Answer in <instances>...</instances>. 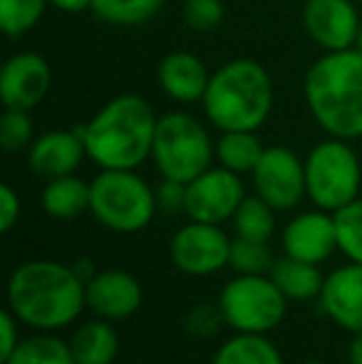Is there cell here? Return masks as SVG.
<instances>
[{"mask_svg":"<svg viewBox=\"0 0 362 364\" xmlns=\"http://www.w3.org/2000/svg\"><path fill=\"white\" fill-rule=\"evenodd\" d=\"M5 300L25 327L40 332L70 327L80 312L87 310L85 280L75 265L55 260H28L18 265L8 278Z\"/></svg>","mask_w":362,"mask_h":364,"instance_id":"cell-1","label":"cell"},{"mask_svg":"<svg viewBox=\"0 0 362 364\" xmlns=\"http://www.w3.org/2000/svg\"><path fill=\"white\" fill-rule=\"evenodd\" d=\"M156 122L159 117L144 97L119 95L80 124L78 132L87 159L100 168H139L151 159Z\"/></svg>","mask_w":362,"mask_h":364,"instance_id":"cell-2","label":"cell"},{"mask_svg":"<svg viewBox=\"0 0 362 364\" xmlns=\"http://www.w3.org/2000/svg\"><path fill=\"white\" fill-rule=\"evenodd\" d=\"M303 95L320 129L335 139L362 136V55L355 48L325 53L305 73Z\"/></svg>","mask_w":362,"mask_h":364,"instance_id":"cell-3","label":"cell"},{"mask_svg":"<svg viewBox=\"0 0 362 364\" xmlns=\"http://www.w3.org/2000/svg\"><path fill=\"white\" fill-rule=\"evenodd\" d=\"M268 70L251 58L223 63L211 75L203 95V114L221 132H258L273 109Z\"/></svg>","mask_w":362,"mask_h":364,"instance_id":"cell-4","label":"cell"},{"mask_svg":"<svg viewBox=\"0 0 362 364\" xmlns=\"http://www.w3.org/2000/svg\"><path fill=\"white\" fill-rule=\"evenodd\" d=\"M156 211V188L134 168H102L90 181V213L115 233H139Z\"/></svg>","mask_w":362,"mask_h":364,"instance_id":"cell-5","label":"cell"},{"mask_svg":"<svg viewBox=\"0 0 362 364\" xmlns=\"http://www.w3.org/2000/svg\"><path fill=\"white\" fill-rule=\"evenodd\" d=\"M216 159V144L206 127L186 112H166L156 122L151 161L161 178L188 183L201 176Z\"/></svg>","mask_w":362,"mask_h":364,"instance_id":"cell-6","label":"cell"},{"mask_svg":"<svg viewBox=\"0 0 362 364\" xmlns=\"http://www.w3.org/2000/svg\"><path fill=\"white\" fill-rule=\"evenodd\" d=\"M362 166L360 156L350 141L330 139L320 141L305 156V193L323 211H340L355 198H360Z\"/></svg>","mask_w":362,"mask_h":364,"instance_id":"cell-7","label":"cell"},{"mask_svg":"<svg viewBox=\"0 0 362 364\" xmlns=\"http://www.w3.org/2000/svg\"><path fill=\"white\" fill-rule=\"evenodd\" d=\"M288 297L278 290L271 275H236L218 295L221 320L233 332L268 335L283 322Z\"/></svg>","mask_w":362,"mask_h":364,"instance_id":"cell-8","label":"cell"},{"mask_svg":"<svg viewBox=\"0 0 362 364\" xmlns=\"http://www.w3.org/2000/svg\"><path fill=\"white\" fill-rule=\"evenodd\" d=\"M231 238L216 223L188 220L169 240V258L176 270L191 278H206L228 265Z\"/></svg>","mask_w":362,"mask_h":364,"instance_id":"cell-9","label":"cell"},{"mask_svg":"<svg viewBox=\"0 0 362 364\" xmlns=\"http://www.w3.org/2000/svg\"><path fill=\"white\" fill-rule=\"evenodd\" d=\"M246 198L241 173H233L223 166H211L186 183V208L188 220L201 223H226L233 218L238 206Z\"/></svg>","mask_w":362,"mask_h":364,"instance_id":"cell-10","label":"cell"},{"mask_svg":"<svg viewBox=\"0 0 362 364\" xmlns=\"http://www.w3.org/2000/svg\"><path fill=\"white\" fill-rule=\"evenodd\" d=\"M253 188L275 211L295 208L305 193V159L288 146H266L253 168Z\"/></svg>","mask_w":362,"mask_h":364,"instance_id":"cell-11","label":"cell"},{"mask_svg":"<svg viewBox=\"0 0 362 364\" xmlns=\"http://www.w3.org/2000/svg\"><path fill=\"white\" fill-rule=\"evenodd\" d=\"M360 23L355 0H305L303 5L305 33L325 53L355 48Z\"/></svg>","mask_w":362,"mask_h":364,"instance_id":"cell-12","label":"cell"},{"mask_svg":"<svg viewBox=\"0 0 362 364\" xmlns=\"http://www.w3.org/2000/svg\"><path fill=\"white\" fill-rule=\"evenodd\" d=\"M53 70L38 53H15L0 70V100L8 109H33L48 97Z\"/></svg>","mask_w":362,"mask_h":364,"instance_id":"cell-13","label":"cell"},{"mask_svg":"<svg viewBox=\"0 0 362 364\" xmlns=\"http://www.w3.org/2000/svg\"><path fill=\"white\" fill-rule=\"evenodd\" d=\"M283 255L305 260V263H325L338 248V228H335V213L330 211H305L298 213L285 223L280 233Z\"/></svg>","mask_w":362,"mask_h":364,"instance_id":"cell-14","label":"cell"},{"mask_svg":"<svg viewBox=\"0 0 362 364\" xmlns=\"http://www.w3.org/2000/svg\"><path fill=\"white\" fill-rule=\"evenodd\" d=\"M144 292L142 283L132 273L119 268L97 270L85 283V302L87 310L102 320H127L139 310Z\"/></svg>","mask_w":362,"mask_h":364,"instance_id":"cell-15","label":"cell"},{"mask_svg":"<svg viewBox=\"0 0 362 364\" xmlns=\"http://www.w3.org/2000/svg\"><path fill=\"white\" fill-rule=\"evenodd\" d=\"M320 310L350 335L362 332V265L350 260L330 275H325L323 292L318 297Z\"/></svg>","mask_w":362,"mask_h":364,"instance_id":"cell-16","label":"cell"},{"mask_svg":"<svg viewBox=\"0 0 362 364\" xmlns=\"http://www.w3.org/2000/svg\"><path fill=\"white\" fill-rule=\"evenodd\" d=\"M87 156L85 141L75 129H53L40 134L28 149V166L43 178H58L75 173Z\"/></svg>","mask_w":362,"mask_h":364,"instance_id":"cell-17","label":"cell"},{"mask_svg":"<svg viewBox=\"0 0 362 364\" xmlns=\"http://www.w3.org/2000/svg\"><path fill=\"white\" fill-rule=\"evenodd\" d=\"M156 80H159V87L166 97L181 102V105H193V102L203 100L211 75L198 55L176 50L159 63Z\"/></svg>","mask_w":362,"mask_h":364,"instance_id":"cell-18","label":"cell"},{"mask_svg":"<svg viewBox=\"0 0 362 364\" xmlns=\"http://www.w3.org/2000/svg\"><path fill=\"white\" fill-rule=\"evenodd\" d=\"M70 347L75 364H112L119 355V335L110 320L95 317L75 330Z\"/></svg>","mask_w":362,"mask_h":364,"instance_id":"cell-19","label":"cell"},{"mask_svg":"<svg viewBox=\"0 0 362 364\" xmlns=\"http://www.w3.org/2000/svg\"><path fill=\"white\" fill-rule=\"evenodd\" d=\"M268 275H271V280L278 285V290L293 302H308V300L320 297L323 283H325V275L320 273L318 265L290 258V255L275 258Z\"/></svg>","mask_w":362,"mask_h":364,"instance_id":"cell-20","label":"cell"},{"mask_svg":"<svg viewBox=\"0 0 362 364\" xmlns=\"http://www.w3.org/2000/svg\"><path fill=\"white\" fill-rule=\"evenodd\" d=\"M40 201L50 218L73 220L90 211V183L75 173L48 178Z\"/></svg>","mask_w":362,"mask_h":364,"instance_id":"cell-21","label":"cell"},{"mask_svg":"<svg viewBox=\"0 0 362 364\" xmlns=\"http://www.w3.org/2000/svg\"><path fill=\"white\" fill-rule=\"evenodd\" d=\"M211 364H283V355L268 335L236 332L218 347Z\"/></svg>","mask_w":362,"mask_h":364,"instance_id":"cell-22","label":"cell"},{"mask_svg":"<svg viewBox=\"0 0 362 364\" xmlns=\"http://www.w3.org/2000/svg\"><path fill=\"white\" fill-rule=\"evenodd\" d=\"M263 151L266 146L256 132H221L216 141L218 166L233 173H253Z\"/></svg>","mask_w":362,"mask_h":364,"instance_id":"cell-23","label":"cell"},{"mask_svg":"<svg viewBox=\"0 0 362 364\" xmlns=\"http://www.w3.org/2000/svg\"><path fill=\"white\" fill-rule=\"evenodd\" d=\"M3 364H75V357L70 342H65L55 332H40L33 337H23Z\"/></svg>","mask_w":362,"mask_h":364,"instance_id":"cell-24","label":"cell"},{"mask_svg":"<svg viewBox=\"0 0 362 364\" xmlns=\"http://www.w3.org/2000/svg\"><path fill=\"white\" fill-rule=\"evenodd\" d=\"M161 5L164 0H92V13L107 25L134 28L149 23Z\"/></svg>","mask_w":362,"mask_h":364,"instance_id":"cell-25","label":"cell"},{"mask_svg":"<svg viewBox=\"0 0 362 364\" xmlns=\"http://www.w3.org/2000/svg\"><path fill=\"white\" fill-rule=\"evenodd\" d=\"M233 230L238 238L271 240L275 233V208L261 196H246L233 213Z\"/></svg>","mask_w":362,"mask_h":364,"instance_id":"cell-26","label":"cell"},{"mask_svg":"<svg viewBox=\"0 0 362 364\" xmlns=\"http://www.w3.org/2000/svg\"><path fill=\"white\" fill-rule=\"evenodd\" d=\"M275 263V255L268 240L233 238L228 268L236 270V275H268Z\"/></svg>","mask_w":362,"mask_h":364,"instance_id":"cell-27","label":"cell"},{"mask_svg":"<svg viewBox=\"0 0 362 364\" xmlns=\"http://www.w3.org/2000/svg\"><path fill=\"white\" fill-rule=\"evenodd\" d=\"M50 0H0V30L8 38H23L40 23Z\"/></svg>","mask_w":362,"mask_h":364,"instance_id":"cell-28","label":"cell"},{"mask_svg":"<svg viewBox=\"0 0 362 364\" xmlns=\"http://www.w3.org/2000/svg\"><path fill=\"white\" fill-rule=\"evenodd\" d=\"M335 228H338L340 253L362 265V196L335 211Z\"/></svg>","mask_w":362,"mask_h":364,"instance_id":"cell-29","label":"cell"},{"mask_svg":"<svg viewBox=\"0 0 362 364\" xmlns=\"http://www.w3.org/2000/svg\"><path fill=\"white\" fill-rule=\"evenodd\" d=\"M33 141L35 129L28 109H8L5 107L3 117H0V146L8 154H15L23 151V149H30Z\"/></svg>","mask_w":362,"mask_h":364,"instance_id":"cell-30","label":"cell"},{"mask_svg":"<svg viewBox=\"0 0 362 364\" xmlns=\"http://www.w3.org/2000/svg\"><path fill=\"white\" fill-rule=\"evenodd\" d=\"M223 20L221 0H183V23L196 33H208Z\"/></svg>","mask_w":362,"mask_h":364,"instance_id":"cell-31","label":"cell"},{"mask_svg":"<svg viewBox=\"0 0 362 364\" xmlns=\"http://www.w3.org/2000/svg\"><path fill=\"white\" fill-rule=\"evenodd\" d=\"M156 203H159V208L164 213L183 211V208H186V183L164 178V181L156 186Z\"/></svg>","mask_w":362,"mask_h":364,"instance_id":"cell-32","label":"cell"},{"mask_svg":"<svg viewBox=\"0 0 362 364\" xmlns=\"http://www.w3.org/2000/svg\"><path fill=\"white\" fill-rule=\"evenodd\" d=\"M20 325H23V322L13 315L10 307H5V310L0 312V362L8 360L15 347L20 345V340H23V337H20Z\"/></svg>","mask_w":362,"mask_h":364,"instance_id":"cell-33","label":"cell"},{"mask_svg":"<svg viewBox=\"0 0 362 364\" xmlns=\"http://www.w3.org/2000/svg\"><path fill=\"white\" fill-rule=\"evenodd\" d=\"M20 211H23V203H20V196L10 183H3L0 186V230L8 233L13 230V225L20 220Z\"/></svg>","mask_w":362,"mask_h":364,"instance_id":"cell-34","label":"cell"},{"mask_svg":"<svg viewBox=\"0 0 362 364\" xmlns=\"http://www.w3.org/2000/svg\"><path fill=\"white\" fill-rule=\"evenodd\" d=\"M218 320H221V312H218V307H216V310H213V307H206V305L196 307V310L191 312V317H188V330L198 332V335H211Z\"/></svg>","mask_w":362,"mask_h":364,"instance_id":"cell-35","label":"cell"},{"mask_svg":"<svg viewBox=\"0 0 362 364\" xmlns=\"http://www.w3.org/2000/svg\"><path fill=\"white\" fill-rule=\"evenodd\" d=\"M50 5L63 13H85L92 10V0H50Z\"/></svg>","mask_w":362,"mask_h":364,"instance_id":"cell-36","label":"cell"},{"mask_svg":"<svg viewBox=\"0 0 362 364\" xmlns=\"http://www.w3.org/2000/svg\"><path fill=\"white\" fill-rule=\"evenodd\" d=\"M348 362L350 364H362V332L353 335L348 345Z\"/></svg>","mask_w":362,"mask_h":364,"instance_id":"cell-37","label":"cell"},{"mask_svg":"<svg viewBox=\"0 0 362 364\" xmlns=\"http://www.w3.org/2000/svg\"><path fill=\"white\" fill-rule=\"evenodd\" d=\"M355 50L362 55V23H360V30H358V40H355Z\"/></svg>","mask_w":362,"mask_h":364,"instance_id":"cell-38","label":"cell"},{"mask_svg":"<svg viewBox=\"0 0 362 364\" xmlns=\"http://www.w3.org/2000/svg\"><path fill=\"white\" fill-rule=\"evenodd\" d=\"M303 364H325V362H318V360H310V362H303Z\"/></svg>","mask_w":362,"mask_h":364,"instance_id":"cell-39","label":"cell"},{"mask_svg":"<svg viewBox=\"0 0 362 364\" xmlns=\"http://www.w3.org/2000/svg\"><path fill=\"white\" fill-rule=\"evenodd\" d=\"M355 3H362V0H355Z\"/></svg>","mask_w":362,"mask_h":364,"instance_id":"cell-40","label":"cell"}]
</instances>
